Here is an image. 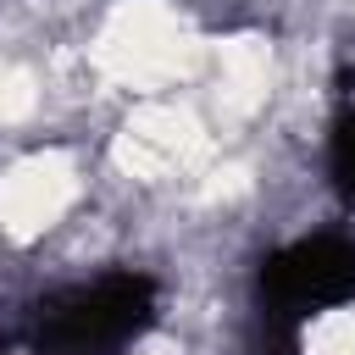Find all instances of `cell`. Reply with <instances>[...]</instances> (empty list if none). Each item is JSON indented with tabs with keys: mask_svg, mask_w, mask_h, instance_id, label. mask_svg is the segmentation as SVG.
Listing matches in <instances>:
<instances>
[{
	"mask_svg": "<svg viewBox=\"0 0 355 355\" xmlns=\"http://www.w3.org/2000/svg\"><path fill=\"white\" fill-rule=\"evenodd\" d=\"M161 288L144 272H105L94 283H72L39 305L33 344L39 355H122L155 322Z\"/></svg>",
	"mask_w": 355,
	"mask_h": 355,
	"instance_id": "cell-1",
	"label": "cell"
},
{
	"mask_svg": "<svg viewBox=\"0 0 355 355\" xmlns=\"http://www.w3.org/2000/svg\"><path fill=\"white\" fill-rule=\"evenodd\" d=\"M327 172H333V189L355 205V100L333 116V133H327Z\"/></svg>",
	"mask_w": 355,
	"mask_h": 355,
	"instance_id": "cell-3",
	"label": "cell"
},
{
	"mask_svg": "<svg viewBox=\"0 0 355 355\" xmlns=\"http://www.w3.org/2000/svg\"><path fill=\"white\" fill-rule=\"evenodd\" d=\"M261 300L272 327H300L305 316L338 311L355 300V239L344 233H311L283 244L261 266Z\"/></svg>",
	"mask_w": 355,
	"mask_h": 355,
	"instance_id": "cell-2",
	"label": "cell"
}]
</instances>
